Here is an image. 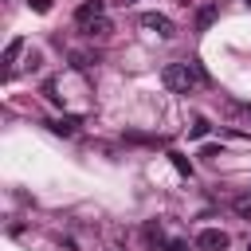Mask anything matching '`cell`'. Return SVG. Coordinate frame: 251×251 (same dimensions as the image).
Returning a JSON list of instances; mask_svg holds the SVG:
<instances>
[{
	"label": "cell",
	"mask_w": 251,
	"mask_h": 251,
	"mask_svg": "<svg viewBox=\"0 0 251 251\" xmlns=\"http://www.w3.org/2000/svg\"><path fill=\"white\" fill-rule=\"evenodd\" d=\"M141 239H145V247L161 251V247H165V231H161V224H157V220H145V227H141Z\"/></svg>",
	"instance_id": "cell-5"
},
{
	"label": "cell",
	"mask_w": 251,
	"mask_h": 251,
	"mask_svg": "<svg viewBox=\"0 0 251 251\" xmlns=\"http://www.w3.org/2000/svg\"><path fill=\"white\" fill-rule=\"evenodd\" d=\"M82 31H86L90 39H102V35H110V31H114V24H110L106 16H98V20H90V24L82 27Z\"/></svg>",
	"instance_id": "cell-6"
},
{
	"label": "cell",
	"mask_w": 251,
	"mask_h": 251,
	"mask_svg": "<svg viewBox=\"0 0 251 251\" xmlns=\"http://www.w3.org/2000/svg\"><path fill=\"white\" fill-rule=\"evenodd\" d=\"M51 129H55L59 137H71V133L78 129V118H55V122H51Z\"/></svg>",
	"instance_id": "cell-8"
},
{
	"label": "cell",
	"mask_w": 251,
	"mask_h": 251,
	"mask_svg": "<svg viewBox=\"0 0 251 251\" xmlns=\"http://www.w3.org/2000/svg\"><path fill=\"white\" fill-rule=\"evenodd\" d=\"M137 24H141L145 31H157L161 39H173V35H176L173 20H169V16H161V12H145V16H137Z\"/></svg>",
	"instance_id": "cell-2"
},
{
	"label": "cell",
	"mask_w": 251,
	"mask_h": 251,
	"mask_svg": "<svg viewBox=\"0 0 251 251\" xmlns=\"http://www.w3.org/2000/svg\"><path fill=\"white\" fill-rule=\"evenodd\" d=\"M169 157H173V165H176V173H184V176H192V165H188V161H184L180 153H169Z\"/></svg>",
	"instance_id": "cell-13"
},
{
	"label": "cell",
	"mask_w": 251,
	"mask_h": 251,
	"mask_svg": "<svg viewBox=\"0 0 251 251\" xmlns=\"http://www.w3.org/2000/svg\"><path fill=\"white\" fill-rule=\"evenodd\" d=\"M20 51H24V39H12V43L4 47V75H12V63L20 59Z\"/></svg>",
	"instance_id": "cell-7"
},
{
	"label": "cell",
	"mask_w": 251,
	"mask_h": 251,
	"mask_svg": "<svg viewBox=\"0 0 251 251\" xmlns=\"http://www.w3.org/2000/svg\"><path fill=\"white\" fill-rule=\"evenodd\" d=\"M118 4H133V0H118Z\"/></svg>",
	"instance_id": "cell-16"
},
{
	"label": "cell",
	"mask_w": 251,
	"mask_h": 251,
	"mask_svg": "<svg viewBox=\"0 0 251 251\" xmlns=\"http://www.w3.org/2000/svg\"><path fill=\"white\" fill-rule=\"evenodd\" d=\"M208 129H212V126H208V118H196V122H192V129H188V137H208Z\"/></svg>",
	"instance_id": "cell-11"
},
{
	"label": "cell",
	"mask_w": 251,
	"mask_h": 251,
	"mask_svg": "<svg viewBox=\"0 0 251 251\" xmlns=\"http://www.w3.org/2000/svg\"><path fill=\"white\" fill-rule=\"evenodd\" d=\"M31 4V12H51V0H27Z\"/></svg>",
	"instance_id": "cell-15"
},
{
	"label": "cell",
	"mask_w": 251,
	"mask_h": 251,
	"mask_svg": "<svg viewBox=\"0 0 251 251\" xmlns=\"http://www.w3.org/2000/svg\"><path fill=\"white\" fill-rule=\"evenodd\" d=\"M165 251H188V239H169Z\"/></svg>",
	"instance_id": "cell-14"
},
{
	"label": "cell",
	"mask_w": 251,
	"mask_h": 251,
	"mask_svg": "<svg viewBox=\"0 0 251 251\" xmlns=\"http://www.w3.org/2000/svg\"><path fill=\"white\" fill-rule=\"evenodd\" d=\"M161 82H165L173 94H188L196 82H208V75H204V67L192 59V63H169V67L161 71Z\"/></svg>",
	"instance_id": "cell-1"
},
{
	"label": "cell",
	"mask_w": 251,
	"mask_h": 251,
	"mask_svg": "<svg viewBox=\"0 0 251 251\" xmlns=\"http://www.w3.org/2000/svg\"><path fill=\"white\" fill-rule=\"evenodd\" d=\"M102 12H106V0H86V4H78V8H75V24H78V27H86V24H90V20H98Z\"/></svg>",
	"instance_id": "cell-4"
},
{
	"label": "cell",
	"mask_w": 251,
	"mask_h": 251,
	"mask_svg": "<svg viewBox=\"0 0 251 251\" xmlns=\"http://www.w3.org/2000/svg\"><path fill=\"white\" fill-rule=\"evenodd\" d=\"M227 231H220V227H204V231H196V251H227Z\"/></svg>",
	"instance_id": "cell-3"
},
{
	"label": "cell",
	"mask_w": 251,
	"mask_h": 251,
	"mask_svg": "<svg viewBox=\"0 0 251 251\" xmlns=\"http://www.w3.org/2000/svg\"><path fill=\"white\" fill-rule=\"evenodd\" d=\"M212 24H216V4H204V8L196 12V27L204 31V27H212Z\"/></svg>",
	"instance_id": "cell-9"
},
{
	"label": "cell",
	"mask_w": 251,
	"mask_h": 251,
	"mask_svg": "<svg viewBox=\"0 0 251 251\" xmlns=\"http://www.w3.org/2000/svg\"><path fill=\"white\" fill-rule=\"evenodd\" d=\"M71 59H75V67H78V71H86L90 63H98V55H90V51H75Z\"/></svg>",
	"instance_id": "cell-10"
},
{
	"label": "cell",
	"mask_w": 251,
	"mask_h": 251,
	"mask_svg": "<svg viewBox=\"0 0 251 251\" xmlns=\"http://www.w3.org/2000/svg\"><path fill=\"white\" fill-rule=\"evenodd\" d=\"M243 4H247V8H251V0H243Z\"/></svg>",
	"instance_id": "cell-17"
},
{
	"label": "cell",
	"mask_w": 251,
	"mask_h": 251,
	"mask_svg": "<svg viewBox=\"0 0 251 251\" xmlns=\"http://www.w3.org/2000/svg\"><path fill=\"white\" fill-rule=\"evenodd\" d=\"M231 208H235V216H243V220H251V196H239V200H235Z\"/></svg>",
	"instance_id": "cell-12"
}]
</instances>
